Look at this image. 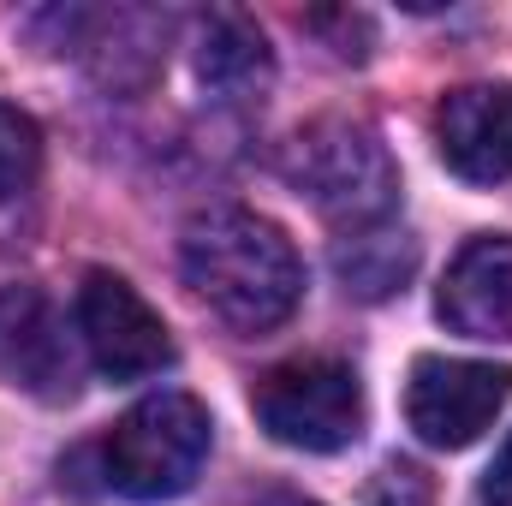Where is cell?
Returning <instances> with one entry per match:
<instances>
[{
    "label": "cell",
    "mask_w": 512,
    "mask_h": 506,
    "mask_svg": "<svg viewBox=\"0 0 512 506\" xmlns=\"http://www.w3.org/2000/svg\"><path fill=\"white\" fill-rule=\"evenodd\" d=\"M512 399L507 364H477V358H417L405 381V423L417 429L423 447H471Z\"/></svg>",
    "instance_id": "cell-6"
},
{
    "label": "cell",
    "mask_w": 512,
    "mask_h": 506,
    "mask_svg": "<svg viewBox=\"0 0 512 506\" xmlns=\"http://www.w3.org/2000/svg\"><path fill=\"white\" fill-rule=\"evenodd\" d=\"M215 423L191 393H149L102 441V483L126 501H173L209 465Z\"/></svg>",
    "instance_id": "cell-3"
},
{
    "label": "cell",
    "mask_w": 512,
    "mask_h": 506,
    "mask_svg": "<svg viewBox=\"0 0 512 506\" xmlns=\"http://www.w3.org/2000/svg\"><path fill=\"white\" fill-rule=\"evenodd\" d=\"M334 274L358 298H393L417 274V239L387 227V221L382 227H358V233H346L334 245Z\"/></svg>",
    "instance_id": "cell-11"
},
{
    "label": "cell",
    "mask_w": 512,
    "mask_h": 506,
    "mask_svg": "<svg viewBox=\"0 0 512 506\" xmlns=\"http://www.w3.org/2000/svg\"><path fill=\"white\" fill-rule=\"evenodd\" d=\"M280 173L298 197H310L316 215H328L346 233L382 227L399 203V167L387 143L364 120H346V114H328V120L292 131V143L280 149Z\"/></svg>",
    "instance_id": "cell-2"
},
{
    "label": "cell",
    "mask_w": 512,
    "mask_h": 506,
    "mask_svg": "<svg viewBox=\"0 0 512 506\" xmlns=\"http://www.w3.org/2000/svg\"><path fill=\"white\" fill-rule=\"evenodd\" d=\"M441 161L471 185L512 179V84H465L435 108Z\"/></svg>",
    "instance_id": "cell-8"
},
{
    "label": "cell",
    "mask_w": 512,
    "mask_h": 506,
    "mask_svg": "<svg viewBox=\"0 0 512 506\" xmlns=\"http://www.w3.org/2000/svg\"><path fill=\"white\" fill-rule=\"evenodd\" d=\"M435 310L465 340H512V239H471L453 256Z\"/></svg>",
    "instance_id": "cell-9"
},
{
    "label": "cell",
    "mask_w": 512,
    "mask_h": 506,
    "mask_svg": "<svg viewBox=\"0 0 512 506\" xmlns=\"http://www.w3.org/2000/svg\"><path fill=\"white\" fill-rule=\"evenodd\" d=\"M483 506H512V435L501 441V453L483 471Z\"/></svg>",
    "instance_id": "cell-14"
},
{
    "label": "cell",
    "mask_w": 512,
    "mask_h": 506,
    "mask_svg": "<svg viewBox=\"0 0 512 506\" xmlns=\"http://www.w3.org/2000/svg\"><path fill=\"white\" fill-rule=\"evenodd\" d=\"M36 173H42V126L24 108L0 102V203H12L18 191H30Z\"/></svg>",
    "instance_id": "cell-12"
},
{
    "label": "cell",
    "mask_w": 512,
    "mask_h": 506,
    "mask_svg": "<svg viewBox=\"0 0 512 506\" xmlns=\"http://www.w3.org/2000/svg\"><path fill=\"white\" fill-rule=\"evenodd\" d=\"M256 423L298 453H340L364 435V381L340 358H286L251 393Z\"/></svg>",
    "instance_id": "cell-4"
},
{
    "label": "cell",
    "mask_w": 512,
    "mask_h": 506,
    "mask_svg": "<svg viewBox=\"0 0 512 506\" xmlns=\"http://www.w3.org/2000/svg\"><path fill=\"white\" fill-rule=\"evenodd\" d=\"M256 506H322V501H304V495H268V501H256Z\"/></svg>",
    "instance_id": "cell-15"
},
{
    "label": "cell",
    "mask_w": 512,
    "mask_h": 506,
    "mask_svg": "<svg viewBox=\"0 0 512 506\" xmlns=\"http://www.w3.org/2000/svg\"><path fill=\"white\" fill-rule=\"evenodd\" d=\"M429 501H435L429 471H417L411 459H387L364 489V506H429Z\"/></svg>",
    "instance_id": "cell-13"
},
{
    "label": "cell",
    "mask_w": 512,
    "mask_h": 506,
    "mask_svg": "<svg viewBox=\"0 0 512 506\" xmlns=\"http://www.w3.org/2000/svg\"><path fill=\"white\" fill-rule=\"evenodd\" d=\"M197 78L227 102H251L274 84V48L245 12H209L197 30Z\"/></svg>",
    "instance_id": "cell-10"
},
{
    "label": "cell",
    "mask_w": 512,
    "mask_h": 506,
    "mask_svg": "<svg viewBox=\"0 0 512 506\" xmlns=\"http://www.w3.org/2000/svg\"><path fill=\"white\" fill-rule=\"evenodd\" d=\"M84 340L66 328L42 286H0V387L66 405L84 376Z\"/></svg>",
    "instance_id": "cell-7"
},
{
    "label": "cell",
    "mask_w": 512,
    "mask_h": 506,
    "mask_svg": "<svg viewBox=\"0 0 512 506\" xmlns=\"http://www.w3.org/2000/svg\"><path fill=\"white\" fill-rule=\"evenodd\" d=\"M185 286L233 328L274 334L304 298V262L292 239L256 209H209L179 239Z\"/></svg>",
    "instance_id": "cell-1"
},
{
    "label": "cell",
    "mask_w": 512,
    "mask_h": 506,
    "mask_svg": "<svg viewBox=\"0 0 512 506\" xmlns=\"http://www.w3.org/2000/svg\"><path fill=\"white\" fill-rule=\"evenodd\" d=\"M78 340H84V358L108 381H149L173 364L167 322L149 310V298L131 280L108 268H90L78 286Z\"/></svg>",
    "instance_id": "cell-5"
}]
</instances>
